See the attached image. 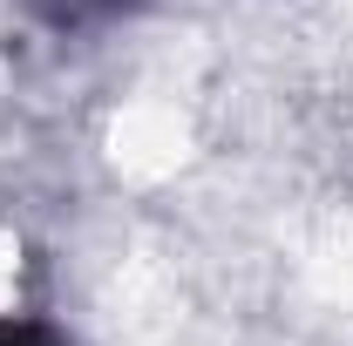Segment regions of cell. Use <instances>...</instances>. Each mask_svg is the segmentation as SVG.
Wrapping results in <instances>:
<instances>
[{"mask_svg":"<svg viewBox=\"0 0 353 346\" xmlns=\"http://www.w3.org/2000/svg\"><path fill=\"white\" fill-rule=\"evenodd\" d=\"M0 346H61L48 326H0Z\"/></svg>","mask_w":353,"mask_h":346,"instance_id":"7a4b0ae2","label":"cell"},{"mask_svg":"<svg viewBox=\"0 0 353 346\" xmlns=\"http://www.w3.org/2000/svg\"><path fill=\"white\" fill-rule=\"evenodd\" d=\"M136 0H28V14L48 21L54 34H88V28H109V21H123Z\"/></svg>","mask_w":353,"mask_h":346,"instance_id":"6da1fadb","label":"cell"}]
</instances>
